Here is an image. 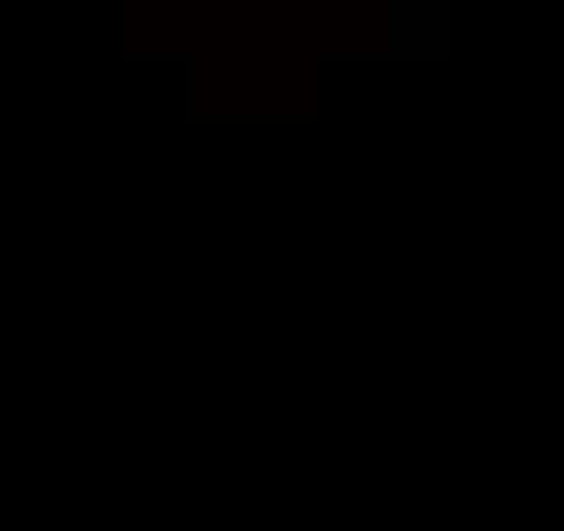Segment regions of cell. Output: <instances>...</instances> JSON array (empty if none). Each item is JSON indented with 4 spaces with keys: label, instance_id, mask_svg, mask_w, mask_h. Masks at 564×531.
I'll list each match as a JSON object with an SVG mask.
<instances>
[{
    "label": "cell",
    "instance_id": "1",
    "mask_svg": "<svg viewBox=\"0 0 564 531\" xmlns=\"http://www.w3.org/2000/svg\"><path fill=\"white\" fill-rule=\"evenodd\" d=\"M451 0H384V50H442Z\"/></svg>",
    "mask_w": 564,
    "mask_h": 531
}]
</instances>
